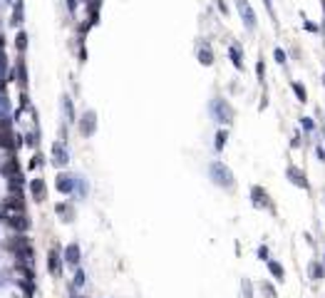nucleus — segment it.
<instances>
[{
  "instance_id": "obj_22",
  "label": "nucleus",
  "mask_w": 325,
  "mask_h": 298,
  "mask_svg": "<svg viewBox=\"0 0 325 298\" xmlns=\"http://www.w3.org/2000/svg\"><path fill=\"white\" fill-rule=\"evenodd\" d=\"M82 284H84V274L77 271V274H74V286H82Z\"/></svg>"
},
{
  "instance_id": "obj_8",
  "label": "nucleus",
  "mask_w": 325,
  "mask_h": 298,
  "mask_svg": "<svg viewBox=\"0 0 325 298\" xmlns=\"http://www.w3.org/2000/svg\"><path fill=\"white\" fill-rule=\"evenodd\" d=\"M70 162V154H67L65 144H52V164L55 166H65Z\"/></svg>"
},
{
  "instance_id": "obj_14",
  "label": "nucleus",
  "mask_w": 325,
  "mask_h": 298,
  "mask_svg": "<svg viewBox=\"0 0 325 298\" xmlns=\"http://www.w3.org/2000/svg\"><path fill=\"white\" fill-rule=\"evenodd\" d=\"M290 87H293V92H296L298 102H308V90L303 87V82H290Z\"/></svg>"
},
{
  "instance_id": "obj_6",
  "label": "nucleus",
  "mask_w": 325,
  "mask_h": 298,
  "mask_svg": "<svg viewBox=\"0 0 325 298\" xmlns=\"http://www.w3.org/2000/svg\"><path fill=\"white\" fill-rule=\"evenodd\" d=\"M94 127H97V120H94V112H84V117L80 120V130H82V134H84V137H92V132H94Z\"/></svg>"
},
{
  "instance_id": "obj_17",
  "label": "nucleus",
  "mask_w": 325,
  "mask_h": 298,
  "mask_svg": "<svg viewBox=\"0 0 325 298\" xmlns=\"http://www.w3.org/2000/svg\"><path fill=\"white\" fill-rule=\"evenodd\" d=\"M273 58H276L278 65H286V62H288V52H286L283 48H276V50H273Z\"/></svg>"
},
{
  "instance_id": "obj_12",
  "label": "nucleus",
  "mask_w": 325,
  "mask_h": 298,
  "mask_svg": "<svg viewBox=\"0 0 325 298\" xmlns=\"http://www.w3.org/2000/svg\"><path fill=\"white\" fill-rule=\"evenodd\" d=\"M228 55H231V62L236 70H244V60H241V48L238 45H231L228 48Z\"/></svg>"
},
{
  "instance_id": "obj_7",
  "label": "nucleus",
  "mask_w": 325,
  "mask_h": 298,
  "mask_svg": "<svg viewBox=\"0 0 325 298\" xmlns=\"http://www.w3.org/2000/svg\"><path fill=\"white\" fill-rule=\"evenodd\" d=\"M266 268L270 271V276L278 281V284H283L286 281V268H283V264L280 261H276V258H270L268 264H266Z\"/></svg>"
},
{
  "instance_id": "obj_16",
  "label": "nucleus",
  "mask_w": 325,
  "mask_h": 298,
  "mask_svg": "<svg viewBox=\"0 0 325 298\" xmlns=\"http://www.w3.org/2000/svg\"><path fill=\"white\" fill-rule=\"evenodd\" d=\"M226 140H228V132H226V130H218V132H216V142H214L216 152H221V149L226 147Z\"/></svg>"
},
{
  "instance_id": "obj_21",
  "label": "nucleus",
  "mask_w": 325,
  "mask_h": 298,
  "mask_svg": "<svg viewBox=\"0 0 325 298\" xmlns=\"http://www.w3.org/2000/svg\"><path fill=\"white\" fill-rule=\"evenodd\" d=\"M256 74H258V82H263V80H266V62H263V60H258V62H256Z\"/></svg>"
},
{
  "instance_id": "obj_19",
  "label": "nucleus",
  "mask_w": 325,
  "mask_h": 298,
  "mask_svg": "<svg viewBox=\"0 0 325 298\" xmlns=\"http://www.w3.org/2000/svg\"><path fill=\"white\" fill-rule=\"evenodd\" d=\"M241 288H244V298H254V284H251L248 278H244Z\"/></svg>"
},
{
  "instance_id": "obj_13",
  "label": "nucleus",
  "mask_w": 325,
  "mask_h": 298,
  "mask_svg": "<svg viewBox=\"0 0 325 298\" xmlns=\"http://www.w3.org/2000/svg\"><path fill=\"white\" fill-rule=\"evenodd\" d=\"M258 291L266 298H278V291H276V286H273L270 281H260V284H258Z\"/></svg>"
},
{
  "instance_id": "obj_10",
  "label": "nucleus",
  "mask_w": 325,
  "mask_h": 298,
  "mask_svg": "<svg viewBox=\"0 0 325 298\" xmlns=\"http://www.w3.org/2000/svg\"><path fill=\"white\" fill-rule=\"evenodd\" d=\"M30 192H32V199H35V202H45V184H42V179H35V182L30 184Z\"/></svg>"
},
{
  "instance_id": "obj_20",
  "label": "nucleus",
  "mask_w": 325,
  "mask_h": 298,
  "mask_svg": "<svg viewBox=\"0 0 325 298\" xmlns=\"http://www.w3.org/2000/svg\"><path fill=\"white\" fill-rule=\"evenodd\" d=\"M300 127H303V130H306V132L310 134V132L316 130V122H313L310 117H300Z\"/></svg>"
},
{
  "instance_id": "obj_23",
  "label": "nucleus",
  "mask_w": 325,
  "mask_h": 298,
  "mask_svg": "<svg viewBox=\"0 0 325 298\" xmlns=\"http://www.w3.org/2000/svg\"><path fill=\"white\" fill-rule=\"evenodd\" d=\"M316 156H318L320 162H325V149H323V144H318V147H316Z\"/></svg>"
},
{
  "instance_id": "obj_4",
  "label": "nucleus",
  "mask_w": 325,
  "mask_h": 298,
  "mask_svg": "<svg viewBox=\"0 0 325 298\" xmlns=\"http://www.w3.org/2000/svg\"><path fill=\"white\" fill-rule=\"evenodd\" d=\"M286 176L296 184V186H300V189H308V176H306V172L300 169V166H296V164H290V166H286Z\"/></svg>"
},
{
  "instance_id": "obj_27",
  "label": "nucleus",
  "mask_w": 325,
  "mask_h": 298,
  "mask_svg": "<svg viewBox=\"0 0 325 298\" xmlns=\"http://www.w3.org/2000/svg\"><path fill=\"white\" fill-rule=\"evenodd\" d=\"M323 264H325V256H323Z\"/></svg>"
},
{
  "instance_id": "obj_2",
  "label": "nucleus",
  "mask_w": 325,
  "mask_h": 298,
  "mask_svg": "<svg viewBox=\"0 0 325 298\" xmlns=\"http://www.w3.org/2000/svg\"><path fill=\"white\" fill-rule=\"evenodd\" d=\"M211 114H214V120H216L218 124H228V122L234 120V107H231L224 97H216V100L211 102Z\"/></svg>"
},
{
  "instance_id": "obj_1",
  "label": "nucleus",
  "mask_w": 325,
  "mask_h": 298,
  "mask_svg": "<svg viewBox=\"0 0 325 298\" xmlns=\"http://www.w3.org/2000/svg\"><path fill=\"white\" fill-rule=\"evenodd\" d=\"M208 176H211V182H214L216 186H221V189H234V186H236L234 172H231L224 162H218V159L208 164Z\"/></svg>"
},
{
  "instance_id": "obj_24",
  "label": "nucleus",
  "mask_w": 325,
  "mask_h": 298,
  "mask_svg": "<svg viewBox=\"0 0 325 298\" xmlns=\"http://www.w3.org/2000/svg\"><path fill=\"white\" fill-rule=\"evenodd\" d=\"M290 147H300V134H293V140H290Z\"/></svg>"
},
{
  "instance_id": "obj_18",
  "label": "nucleus",
  "mask_w": 325,
  "mask_h": 298,
  "mask_svg": "<svg viewBox=\"0 0 325 298\" xmlns=\"http://www.w3.org/2000/svg\"><path fill=\"white\" fill-rule=\"evenodd\" d=\"M256 256H258V261H263V264H268V261H270V251H268V246H266V244H260V246H258Z\"/></svg>"
},
{
  "instance_id": "obj_9",
  "label": "nucleus",
  "mask_w": 325,
  "mask_h": 298,
  "mask_svg": "<svg viewBox=\"0 0 325 298\" xmlns=\"http://www.w3.org/2000/svg\"><path fill=\"white\" fill-rule=\"evenodd\" d=\"M308 274H310V278H313L316 284H318V281H323V278H325V264H323V261H318V258H316V261H310V264H308Z\"/></svg>"
},
{
  "instance_id": "obj_5",
  "label": "nucleus",
  "mask_w": 325,
  "mask_h": 298,
  "mask_svg": "<svg viewBox=\"0 0 325 298\" xmlns=\"http://www.w3.org/2000/svg\"><path fill=\"white\" fill-rule=\"evenodd\" d=\"M251 202L256 209H270V196L263 186H251Z\"/></svg>"
},
{
  "instance_id": "obj_11",
  "label": "nucleus",
  "mask_w": 325,
  "mask_h": 298,
  "mask_svg": "<svg viewBox=\"0 0 325 298\" xmlns=\"http://www.w3.org/2000/svg\"><path fill=\"white\" fill-rule=\"evenodd\" d=\"M65 258H67V264H72V266L80 264V246H77V244H70V246H67Z\"/></svg>"
},
{
  "instance_id": "obj_15",
  "label": "nucleus",
  "mask_w": 325,
  "mask_h": 298,
  "mask_svg": "<svg viewBox=\"0 0 325 298\" xmlns=\"http://www.w3.org/2000/svg\"><path fill=\"white\" fill-rule=\"evenodd\" d=\"M198 62H201V65H214V52H211L208 48H201V50H198Z\"/></svg>"
},
{
  "instance_id": "obj_26",
  "label": "nucleus",
  "mask_w": 325,
  "mask_h": 298,
  "mask_svg": "<svg viewBox=\"0 0 325 298\" xmlns=\"http://www.w3.org/2000/svg\"><path fill=\"white\" fill-rule=\"evenodd\" d=\"M323 84H325V74H323Z\"/></svg>"
},
{
  "instance_id": "obj_25",
  "label": "nucleus",
  "mask_w": 325,
  "mask_h": 298,
  "mask_svg": "<svg viewBox=\"0 0 325 298\" xmlns=\"http://www.w3.org/2000/svg\"><path fill=\"white\" fill-rule=\"evenodd\" d=\"M303 28H306V30H310V32H316V30H318L313 22H303Z\"/></svg>"
},
{
  "instance_id": "obj_3",
  "label": "nucleus",
  "mask_w": 325,
  "mask_h": 298,
  "mask_svg": "<svg viewBox=\"0 0 325 298\" xmlns=\"http://www.w3.org/2000/svg\"><path fill=\"white\" fill-rule=\"evenodd\" d=\"M238 12H241V20H244L246 30H256V12L248 5V0H238Z\"/></svg>"
}]
</instances>
